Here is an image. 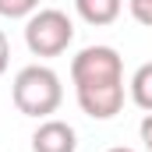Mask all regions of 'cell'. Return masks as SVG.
Instances as JSON below:
<instances>
[{"instance_id":"obj_1","label":"cell","mask_w":152,"mask_h":152,"mask_svg":"<svg viewBox=\"0 0 152 152\" xmlns=\"http://www.w3.org/2000/svg\"><path fill=\"white\" fill-rule=\"evenodd\" d=\"M71 81L81 113L92 120H113L124 110V60L113 46H85L71 60Z\"/></svg>"},{"instance_id":"obj_2","label":"cell","mask_w":152,"mask_h":152,"mask_svg":"<svg viewBox=\"0 0 152 152\" xmlns=\"http://www.w3.org/2000/svg\"><path fill=\"white\" fill-rule=\"evenodd\" d=\"M11 99H14L18 113L46 120L50 113H57L60 103H64L60 75L53 67H46V64H28V67H21L14 75V81H11Z\"/></svg>"},{"instance_id":"obj_3","label":"cell","mask_w":152,"mask_h":152,"mask_svg":"<svg viewBox=\"0 0 152 152\" xmlns=\"http://www.w3.org/2000/svg\"><path fill=\"white\" fill-rule=\"evenodd\" d=\"M75 42V21L57 7H39L25 18V46L32 57H60Z\"/></svg>"},{"instance_id":"obj_4","label":"cell","mask_w":152,"mask_h":152,"mask_svg":"<svg viewBox=\"0 0 152 152\" xmlns=\"http://www.w3.org/2000/svg\"><path fill=\"white\" fill-rule=\"evenodd\" d=\"M32 152H78V134L67 120L46 117L32 131Z\"/></svg>"},{"instance_id":"obj_5","label":"cell","mask_w":152,"mask_h":152,"mask_svg":"<svg viewBox=\"0 0 152 152\" xmlns=\"http://www.w3.org/2000/svg\"><path fill=\"white\" fill-rule=\"evenodd\" d=\"M75 11H78V18L85 25L103 28V25H113L117 18H120L124 0H75Z\"/></svg>"},{"instance_id":"obj_6","label":"cell","mask_w":152,"mask_h":152,"mask_svg":"<svg viewBox=\"0 0 152 152\" xmlns=\"http://www.w3.org/2000/svg\"><path fill=\"white\" fill-rule=\"evenodd\" d=\"M127 96H131V103H134L138 110L152 113V60L142 64V67L131 75V81H127Z\"/></svg>"},{"instance_id":"obj_7","label":"cell","mask_w":152,"mask_h":152,"mask_svg":"<svg viewBox=\"0 0 152 152\" xmlns=\"http://www.w3.org/2000/svg\"><path fill=\"white\" fill-rule=\"evenodd\" d=\"M39 11V0H0V18H28Z\"/></svg>"},{"instance_id":"obj_8","label":"cell","mask_w":152,"mask_h":152,"mask_svg":"<svg viewBox=\"0 0 152 152\" xmlns=\"http://www.w3.org/2000/svg\"><path fill=\"white\" fill-rule=\"evenodd\" d=\"M127 7H131V18L138 25L152 28V0H127Z\"/></svg>"},{"instance_id":"obj_9","label":"cell","mask_w":152,"mask_h":152,"mask_svg":"<svg viewBox=\"0 0 152 152\" xmlns=\"http://www.w3.org/2000/svg\"><path fill=\"white\" fill-rule=\"evenodd\" d=\"M138 138H142L145 152H152V113H145V117H142V124H138Z\"/></svg>"},{"instance_id":"obj_10","label":"cell","mask_w":152,"mask_h":152,"mask_svg":"<svg viewBox=\"0 0 152 152\" xmlns=\"http://www.w3.org/2000/svg\"><path fill=\"white\" fill-rule=\"evenodd\" d=\"M7 64H11V42H7L4 32H0V75L7 71Z\"/></svg>"},{"instance_id":"obj_11","label":"cell","mask_w":152,"mask_h":152,"mask_svg":"<svg viewBox=\"0 0 152 152\" xmlns=\"http://www.w3.org/2000/svg\"><path fill=\"white\" fill-rule=\"evenodd\" d=\"M106 152H134V149H127V145H113V149H106Z\"/></svg>"}]
</instances>
